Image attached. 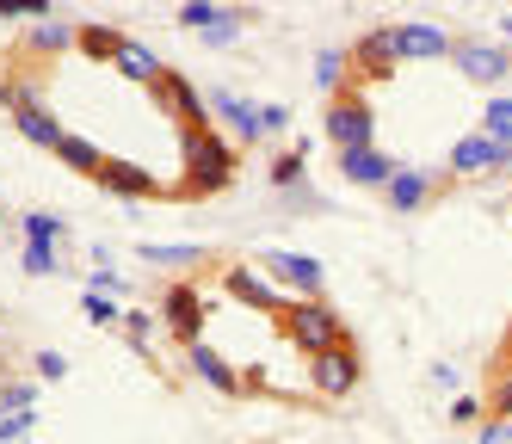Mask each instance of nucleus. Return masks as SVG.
<instances>
[{"label":"nucleus","mask_w":512,"mask_h":444,"mask_svg":"<svg viewBox=\"0 0 512 444\" xmlns=\"http://www.w3.org/2000/svg\"><path fill=\"white\" fill-rule=\"evenodd\" d=\"M500 173H506V179H512V155H506V167H500Z\"/></svg>","instance_id":"43"},{"label":"nucleus","mask_w":512,"mask_h":444,"mask_svg":"<svg viewBox=\"0 0 512 444\" xmlns=\"http://www.w3.org/2000/svg\"><path fill=\"white\" fill-rule=\"evenodd\" d=\"M506 346H512V327H506Z\"/></svg>","instance_id":"44"},{"label":"nucleus","mask_w":512,"mask_h":444,"mask_svg":"<svg viewBox=\"0 0 512 444\" xmlns=\"http://www.w3.org/2000/svg\"><path fill=\"white\" fill-rule=\"evenodd\" d=\"M260 266H266V272H278L284 284H297L303 296H321V284H327L321 259H309V253H284V247H272V253H260Z\"/></svg>","instance_id":"13"},{"label":"nucleus","mask_w":512,"mask_h":444,"mask_svg":"<svg viewBox=\"0 0 512 444\" xmlns=\"http://www.w3.org/2000/svg\"><path fill=\"white\" fill-rule=\"evenodd\" d=\"M451 420L457 426H475V420H482V395H457L451 401Z\"/></svg>","instance_id":"35"},{"label":"nucleus","mask_w":512,"mask_h":444,"mask_svg":"<svg viewBox=\"0 0 512 444\" xmlns=\"http://www.w3.org/2000/svg\"><path fill=\"white\" fill-rule=\"evenodd\" d=\"M340 179H352V185H389L395 161L383 155V148H346V155H340Z\"/></svg>","instance_id":"17"},{"label":"nucleus","mask_w":512,"mask_h":444,"mask_svg":"<svg viewBox=\"0 0 512 444\" xmlns=\"http://www.w3.org/2000/svg\"><path fill=\"white\" fill-rule=\"evenodd\" d=\"M241 25H247V13H241V7H223V19H216V25L204 31V44H235Z\"/></svg>","instance_id":"30"},{"label":"nucleus","mask_w":512,"mask_h":444,"mask_svg":"<svg viewBox=\"0 0 512 444\" xmlns=\"http://www.w3.org/2000/svg\"><path fill=\"white\" fill-rule=\"evenodd\" d=\"M25 272H31V278H56L62 266H56V253H38V247H25Z\"/></svg>","instance_id":"34"},{"label":"nucleus","mask_w":512,"mask_h":444,"mask_svg":"<svg viewBox=\"0 0 512 444\" xmlns=\"http://www.w3.org/2000/svg\"><path fill=\"white\" fill-rule=\"evenodd\" d=\"M204 105L223 118L235 136H247V142H266V105H253V99H241V93H229V87H216V93H204Z\"/></svg>","instance_id":"10"},{"label":"nucleus","mask_w":512,"mask_h":444,"mask_svg":"<svg viewBox=\"0 0 512 444\" xmlns=\"http://www.w3.org/2000/svg\"><path fill=\"white\" fill-rule=\"evenodd\" d=\"M31 401H38V395H31V383H0V414H25Z\"/></svg>","instance_id":"32"},{"label":"nucleus","mask_w":512,"mask_h":444,"mask_svg":"<svg viewBox=\"0 0 512 444\" xmlns=\"http://www.w3.org/2000/svg\"><path fill=\"white\" fill-rule=\"evenodd\" d=\"M186 364H192V377H198L204 389H216V395H241V370H235L223 352H210L204 340L186 346Z\"/></svg>","instance_id":"16"},{"label":"nucleus","mask_w":512,"mask_h":444,"mask_svg":"<svg viewBox=\"0 0 512 444\" xmlns=\"http://www.w3.org/2000/svg\"><path fill=\"white\" fill-rule=\"evenodd\" d=\"M327 142H334V155H346V148H371V130H377V118H371V105H364L358 93H340V99H327Z\"/></svg>","instance_id":"4"},{"label":"nucleus","mask_w":512,"mask_h":444,"mask_svg":"<svg viewBox=\"0 0 512 444\" xmlns=\"http://www.w3.org/2000/svg\"><path fill=\"white\" fill-rule=\"evenodd\" d=\"M506 155H512L506 142H494V136L475 130V136H463V142L451 148V173H463V179H475V173H500Z\"/></svg>","instance_id":"11"},{"label":"nucleus","mask_w":512,"mask_h":444,"mask_svg":"<svg viewBox=\"0 0 512 444\" xmlns=\"http://www.w3.org/2000/svg\"><path fill=\"white\" fill-rule=\"evenodd\" d=\"M426 377H432V389H445V395H451V389L463 383V370H457V364H445V358H438V364L426 370Z\"/></svg>","instance_id":"37"},{"label":"nucleus","mask_w":512,"mask_h":444,"mask_svg":"<svg viewBox=\"0 0 512 444\" xmlns=\"http://www.w3.org/2000/svg\"><path fill=\"white\" fill-rule=\"evenodd\" d=\"M56 155H62V167H75V173H87V179L105 167L99 142H87V136H62V148H56Z\"/></svg>","instance_id":"25"},{"label":"nucleus","mask_w":512,"mask_h":444,"mask_svg":"<svg viewBox=\"0 0 512 444\" xmlns=\"http://www.w3.org/2000/svg\"><path fill=\"white\" fill-rule=\"evenodd\" d=\"M25 44L38 50V56H56V50H68V44H75V25H62V19L50 13V19H38V25H31V37H25Z\"/></svg>","instance_id":"24"},{"label":"nucleus","mask_w":512,"mask_h":444,"mask_svg":"<svg viewBox=\"0 0 512 444\" xmlns=\"http://www.w3.org/2000/svg\"><path fill=\"white\" fill-rule=\"evenodd\" d=\"M81 315L93 321V327H118L124 315H118V303H112V296H99V290H87L81 296Z\"/></svg>","instance_id":"29"},{"label":"nucleus","mask_w":512,"mask_h":444,"mask_svg":"<svg viewBox=\"0 0 512 444\" xmlns=\"http://www.w3.org/2000/svg\"><path fill=\"white\" fill-rule=\"evenodd\" d=\"M451 62H457L463 81H475V87H494V81H506V74H512V50L506 44H488V37H463V44L451 50Z\"/></svg>","instance_id":"5"},{"label":"nucleus","mask_w":512,"mask_h":444,"mask_svg":"<svg viewBox=\"0 0 512 444\" xmlns=\"http://www.w3.org/2000/svg\"><path fill=\"white\" fill-rule=\"evenodd\" d=\"M167 111H173V118L179 124H186V130H210V105H204V93H198V81H186V74H179V68H161V81L149 87Z\"/></svg>","instance_id":"7"},{"label":"nucleus","mask_w":512,"mask_h":444,"mask_svg":"<svg viewBox=\"0 0 512 444\" xmlns=\"http://www.w3.org/2000/svg\"><path fill=\"white\" fill-rule=\"evenodd\" d=\"M118 327H124V340H130L136 352H149V315H142V309H136V315H124Z\"/></svg>","instance_id":"33"},{"label":"nucleus","mask_w":512,"mask_h":444,"mask_svg":"<svg viewBox=\"0 0 512 444\" xmlns=\"http://www.w3.org/2000/svg\"><path fill=\"white\" fill-rule=\"evenodd\" d=\"M62 229H68V222H62L56 210H25V247H38V253H56Z\"/></svg>","instance_id":"22"},{"label":"nucleus","mask_w":512,"mask_h":444,"mask_svg":"<svg viewBox=\"0 0 512 444\" xmlns=\"http://www.w3.org/2000/svg\"><path fill=\"white\" fill-rule=\"evenodd\" d=\"M389 44H395V62H438L457 50V37L414 19V25H389Z\"/></svg>","instance_id":"9"},{"label":"nucleus","mask_w":512,"mask_h":444,"mask_svg":"<svg viewBox=\"0 0 512 444\" xmlns=\"http://www.w3.org/2000/svg\"><path fill=\"white\" fill-rule=\"evenodd\" d=\"M118 68H124V81H142V87H155L167 62H161V56H155L149 44H136V37H130V44L118 50Z\"/></svg>","instance_id":"21"},{"label":"nucleus","mask_w":512,"mask_h":444,"mask_svg":"<svg viewBox=\"0 0 512 444\" xmlns=\"http://www.w3.org/2000/svg\"><path fill=\"white\" fill-rule=\"evenodd\" d=\"M494 31H500V37H512V13H500V19H494Z\"/></svg>","instance_id":"41"},{"label":"nucleus","mask_w":512,"mask_h":444,"mask_svg":"<svg viewBox=\"0 0 512 444\" xmlns=\"http://www.w3.org/2000/svg\"><path fill=\"white\" fill-rule=\"evenodd\" d=\"M303 173H309V142H297V148H284V155L272 161V185H278L284 198H290V192H297V185H303Z\"/></svg>","instance_id":"23"},{"label":"nucleus","mask_w":512,"mask_h":444,"mask_svg":"<svg viewBox=\"0 0 512 444\" xmlns=\"http://www.w3.org/2000/svg\"><path fill=\"white\" fill-rule=\"evenodd\" d=\"M142 259L149 266H161V272H198V266H210V247H155V241H142Z\"/></svg>","instance_id":"19"},{"label":"nucleus","mask_w":512,"mask_h":444,"mask_svg":"<svg viewBox=\"0 0 512 444\" xmlns=\"http://www.w3.org/2000/svg\"><path fill=\"white\" fill-rule=\"evenodd\" d=\"M278 333L297 352H309V358H321V352H334V346H346V321H340V309L334 303H321V296H303V303H284V315H278Z\"/></svg>","instance_id":"2"},{"label":"nucleus","mask_w":512,"mask_h":444,"mask_svg":"<svg viewBox=\"0 0 512 444\" xmlns=\"http://www.w3.org/2000/svg\"><path fill=\"white\" fill-rule=\"evenodd\" d=\"M284 124H290V111H284V105H266V136L284 130Z\"/></svg>","instance_id":"40"},{"label":"nucleus","mask_w":512,"mask_h":444,"mask_svg":"<svg viewBox=\"0 0 512 444\" xmlns=\"http://www.w3.org/2000/svg\"><path fill=\"white\" fill-rule=\"evenodd\" d=\"M223 290L235 296V303H247V309H266V315H284V296L253 272V266H223Z\"/></svg>","instance_id":"14"},{"label":"nucleus","mask_w":512,"mask_h":444,"mask_svg":"<svg viewBox=\"0 0 512 444\" xmlns=\"http://www.w3.org/2000/svg\"><path fill=\"white\" fill-rule=\"evenodd\" d=\"M383 192H389V210H401V216H408V210H420V204L438 192V179H432V173H420V167H401V173L383 185Z\"/></svg>","instance_id":"18"},{"label":"nucleus","mask_w":512,"mask_h":444,"mask_svg":"<svg viewBox=\"0 0 512 444\" xmlns=\"http://www.w3.org/2000/svg\"><path fill=\"white\" fill-rule=\"evenodd\" d=\"M31 364H38V377H44V383L68 377V358H62V352H38V358H31Z\"/></svg>","instance_id":"36"},{"label":"nucleus","mask_w":512,"mask_h":444,"mask_svg":"<svg viewBox=\"0 0 512 444\" xmlns=\"http://www.w3.org/2000/svg\"><path fill=\"white\" fill-rule=\"evenodd\" d=\"M13 130H19L31 148H62V136H68V130L56 124V111H44L31 87H13Z\"/></svg>","instance_id":"8"},{"label":"nucleus","mask_w":512,"mask_h":444,"mask_svg":"<svg viewBox=\"0 0 512 444\" xmlns=\"http://www.w3.org/2000/svg\"><path fill=\"white\" fill-rule=\"evenodd\" d=\"M87 290H99V296H118V290H124V278H118V272H93V284H87Z\"/></svg>","instance_id":"39"},{"label":"nucleus","mask_w":512,"mask_h":444,"mask_svg":"<svg viewBox=\"0 0 512 444\" xmlns=\"http://www.w3.org/2000/svg\"><path fill=\"white\" fill-rule=\"evenodd\" d=\"M179 155H186V198H216L235 185V148L216 130H179Z\"/></svg>","instance_id":"1"},{"label":"nucleus","mask_w":512,"mask_h":444,"mask_svg":"<svg viewBox=\"0 0 512 444\" xmlns=\"http://www.w3.org/2000/svg\"><path fill=\"white\" fill-rule=\"evenodd\" d=\"M75 44L93 62H118V50L130 44V31H118V25H75Z\"/></svg>","instance_id":"20"},{"label":"nucleus","mask_w":512,"mask_h":444,"mask_svg":"<svg viewBox=\"0 0 512 444\" xmlns=\"http://www.w3.org/2000/svg\"><path fill=\"white\" fill-rule=\"evenodd\" d=\"M0 105H13V87H7V81H0Z\"/></svg>","instance_id":"42"},{"label":"nucleus","mask_w":512,"mask_h":444,"mask_svg":"<svg viewBox=\"0 0 512 444\" xmlns=\"http://www.w3.org/2000/svg\"><path fill=\"white\" fill-rule=\"evenodd\" d=\"M216 19H223V7H210V0H192V7H179V25H186V31H210Z\"/></svg>","instance_id":"31"},{"label":"nucleus","mask_w":512,"mask_h":444,"mask_svg":"<svg viewBox=\"0 0 512 444\" xmlns=\"http://www.w3.org/2000/svg\"><path fill=\"white\" fill-rule=\"evenodd\" d=\"M346 62L364 74V81H389V68H395V44H389V25H377V31H364L358 44L346 50Z\"/></svg>","instance_id":"15"},{"label":"nucleus","mask_w":512,"mask_h":444,"mask_svg":"<svg viewBox=\"0 0 512 444\" xmlns=\"http://www.w3.org/2000/svg\"><path fill=\"white\" fill-rule=\"evenodd\" d=\"M358 377H364V364H358L352 340L334 346V352H321V358H309V383H315V395H327V401H346V395L358 389Z\"/></svg>","instance_id":"6"},{"label":"nucleus","mask_w":512,"mask_h":444,"mask_svg":"<svg viewBox=\"0 0 512 444\" xmlns=\"http://www.w3.org/2000/svg\"><path fill=\"white\" fill-rule=\"evenodd\" d=\"M475 444H512V420H488L482 432H475Z\"/></svg>","instance_id":"38"},{"label":"nucleus","mask_w":512,"mask_h":444,"mask_svg":"<svg viewBox=\"0 0 512 444\" xmlns=\"http://www.w3.org/2000/svg\"><path fill=\"white\" fill-rule=\"evenodd\" d=\"M204 296H198V284L192 278H173L167 290H161V321H167V333L179 346H198L204 340Z\"/></svg>","instance_id":"3"},{"label":"nucleus","mask_w":512,"mask_h":444,"mask_svg":"<svg viewBox=\"0 0 512 444\" xmlns=\"http://www.w3.org/2000/svg\"><path fill=\"white\" fill-rule=\"evenodd\" d=\"M346 74H352L346 50H321V56H315V81H321V93H327V99H340V87H346Z\"/></svg>","instance_id":"26"},{"label":"nucleus","mask_w":512,"mask_h":444,"mask_svg":"<svg viewBox=\"0 0 512 444\" xmlns=\"http://www.w3.org/2000/svg\"><path fill=\"white\" fill-rule=\"evenodd\" d=\"M482 136H494V142H506V148H512V93L488 99V111H482Z\"/></svg>","instance_id":"27"},{"label":"nucleus","mask_w":512,"mask_h":444,"mask_svg":"<svg viewBox=\"0 0 512 444\" xmlns=\"http://www.w3.org/2000/svg\"><path fill=\"white\" fill-rule=\"evenodd\" d=\"M482 414L488 420H512V370H500V377H494V389L482 395Z\"/></svg>","instance_id":"28"},{"label":"nucleus","mask_w":512,"mask_h":444,"mask_svg":"<svg viewBox=\"0 0 512 444\" xmlns=\"http://www.w3.org/2000/svg\"><path fill=\"white\" fill-rule=\"evenodd\" d=\"M99 185H105V192H118V198H161V179L149 173V167H136V161H112V155H105V167L93 173Z\"/></svg>","instance_id":"12"}]
</instances>
